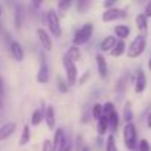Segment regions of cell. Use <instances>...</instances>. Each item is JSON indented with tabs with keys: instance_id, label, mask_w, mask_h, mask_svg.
Here are the masks:
<instances>
[{
	"instance_id": "30",
	"label": "cell",
	"mask_w": 151,
	"mask_h": 151,
	"mask_svg": "<svg viewBox=\"0 0 151 151\" xmlns=\"http://www.w3.org/2000/svg\"><path fill=\"white\" fill-rule=\"evenodd\" d=\"M71 5H73L71 0H62V2H59V3H58V9H59V11H62V12H65L67 9H70V8H71Z\"/></svg>"
},
{
	"instance_id": "24",
	"label": "cell",
	"mask_w": 151,
	"mask_h": 151,
	"mask_svg": "<svg viewBox=\"0 0 151 151\" xmlns=\"http://www.w3.org/2000/svg\"><path fill=\"white\" fill-rule=\"evenodd\" d=\"M123 119H124L126 123H132V108H130V102H126V105H124Z\"/></svg>"
},
{
	"instance_id": "27",
	"label": "cell",
	"mask_w": 151,
	"mask_h": 151,
	"mask_svg": "<svg viewBox=\"0 0 151 151\" xmlns=\"http://www.w3.org/2000/svg\"><path fill=\"white\" fill-rule=\"evenodd\" d=\"M92 116H93V119H96V120L101 119V116H102V105H101V104H95V105H93V108H92Z\"/></svg>"
},
{
	"instance_id": "2",
	"label": "cell",
	"mask_w": 151,
	"mask_h": 151,
	"mask_svg": "<svg viewBox=\"0 0 151 151\" xmlns=\"http://www.w3.org/2000/svg\"><path fill=\"white\" fill-rule=\"evenodd\" d=\"M92 33H93V25L92 24H85L82 28H79L76 31L74 37H73V43L74 46H82L85 45L91 37H92Z\"/></svg>"
},
{
	"instance_id": "26",
	"label": "cell",
	"mask_w": 151,
	"mask_h": 151,
	"mask_svg": "<svg viewBox=\"0 0 151 151\" xmlns=\"http://www.w3.org/2000/svg\"><path fill=\"white\" fill-rule=\"evenodd\" d=\"M56 85H58V91H61V92H67L68 91L67 80L64 77H61V76H58V77H56Z\"/></svg>"
},
{
	"instance_id": "8",
	"label": "cell",
	"mask_w": 151,
	"mask_h": 151,
	"mask_svg": "<svg viewBox=\"0 0 151 151\" xmlns=\"http://www.w3.org/2000/svg\"><path fill=\"white\" fill-rule=\"evenodd\" d=\"M53 151H61L65 145V135H64V130L62 129H56L55 130V135H53Z\"/></svg>"
},
{
	"instance_id": "9",
	"label": "cell",
	"mask_w": 151,
	"mask_h": 151,
	"mask_svg": "<svg viewBox=\"0 0 151 151\" xmlns=\"http://www.w3.org/2000/svg\"><path fill=\"white\" fill-rule=\"evenodd\" d=\"M47 80H49V68H47L46 61L42 59L40 68H39V73H37V82L39 83H47Z\"/></svg>"
},
{
	"instance_id": "5",
	"label": "cell",
	"mask_w": 151,
	"mask_h": 151,
	"mask_svg": "<svg viewBox=\"0 0 151 151\" xmlns=\"http://www.w3.org/2000/svg\"><path fill=\"white\" fill-rule=\"evenodd\" d=\"M47 27L52 33V36L55 37H61L62 30H61V24H59V17L55 11H49L47 12Z\"/></svg>"
},
{
	"instance_id": "34",
	"label": "cell",
	"mask_w": 151,
	"mask_h": 151,
	"mask_svg": "<svg viewBox=\"0 0 151 151\" xmlns=\"http://www.w3.org/2000/svg\"><path fill=\"white\" fill-rule=\"evenodd\" d=\"M114 3H116V0H107V2H104V6H105L107 9H111V8L114 6Z\"/></svg>"
},
{
	"instance_id": "39",
	"label": "cell",
	"mask_w": 151,
	"mask_h": 151,
	"mask_svg": "<svg viewBox=\"0 0 151 151\" xmlns=\"http://www.w3.org/2000/svg\"><path fill=\"white\" fill-rule=\"evenodd\" d=\"M83 151H89V148H88V147H85V148H83Z\"/></svg>"
},
{
	"instance_id": "3",
	"label": "cell",
	"mask_w": 151,
	"mask_h": 151,
	"mask_svg": "<svg viewBox=\"0 0 151 151\" xmlns=\"http://www.w3.org/2000/svg\"><path fill=\"white\" fill-rule=\"evenodd\" d=\"M145 45H147L145 36H142V34L136 36L133 39V42L130 43V46L127 47V56L129 58H138L145 50Z\"/></svg>"
},
{
	"instance_id": "33",
	"label": "cell",
	"mask_w": 151,
	"mask_h": 151,
	"mask_svg": "<svg viewBox=\"0 0 151 151\" xmlns=\"http://www.w3.org/2000/svg\"><path fill=\"white\" fill-rule=\"evenodd\" d=\"M144 15H145V18H151V2H148V3H147Z\"/></svg>"
},
{
	"instance_id": "22",
	"label": "cell",
	"mask_w": 151,
	"mask_h": 151,
	"mask_svg": "<svg viewBox=\"0 0 151 151\" xmlns=\"http://www.w3.org/2000/svg\"><path fill=\"white\" fill-rule=\"evenodd\" d=\"M28 141H30V126L25 124L22 127V133L19 136V145H27Z\"/></svg>"
},
{
	"instance_id": "1",
	"label": "cell",
	"mask_w": 151,
	"mask_h": 151,
	"mask_svg": "<svg viewBox=\"0 0 151 151\" xmlns=\"http://www.w3.org/2000/svg\"><path fill=\"white\" fill-rule=\"evenodd\" d=\"M62 64H64V68H65V80H67V85L68 86L76 85V82H77V67H76V64L67 55L62 56Z\"/></svg>"
},
{
	"instance_id": "14",
	"label": "cell",
	"mask_w": 151,
	"mask_h": 151,
	"mask_svg": "<svg viewBox=\"0 0 151 151\" xmlns=\"http://www.w3.org/2000/svg\"><path fill=\"white\" fill-rule=\"evenodd\" d=\"M45 120H46V124H47L49 129H53V127H55V122H56V119H55V110H53L52 105H47V108H46V114H45Z\"/></svg>"
},
{
	"instance_id": "16",
	"label": "cell",
	"mask_w": 151,
	"mask_h": 151,
	"mask_svg": "<svg viewBox=\"0 0 151 151\" xmlns=\"http://www.w3.org/2000/svg\"><path fill=\"white\" fill-rule=\"evenodd\" d=\"M107 119H108V127H110L113 132H114V130H117L119 123H120V119H119L117 111H113L110 116H107Z\"/></svg>"
},
{
	"instance_id": "13",
	"label": "cell",
	"mask_w": 151,
	"mask_h": 151,
	"mask_svg": "<svg viewBox=\"0 0 151 151\" xmlns=\"http://www.w3.org/2000/svg\"><path fill=\"white\" fill-rule=\"evenodd\" d=\"M96 64H98V73H99V76H101L102 79H105L107 74H108V65H107L105 58L101 53L96 55Z\"/></svg>"
},
{
	"instance_id": "40",
	"label": "cell",
	"mask_w": 151,
	"mask_h": 151,
	"mask_svg": "<svg viewBox=\"0 0 151 151\" xmlns=\"http://www.w3.org/2000/svg\"><path fill=\"white\" fill-rule=\"evenodd\" d=\"M0 15H2V11H0Z\"/></svg>"
},
{
	"instance_id": "20",
	"label": "cell",
	"mask_w": 151,
	"mask_h": 151,
	"mask_svg": "<svg viewBox=\"0 0 151 151\" xmlns=\"http://www.w3.org/2000/svg\"><path fill=\"white\" fill-rule=\"evenodd\" d=\"M136 27H138V30H139L141 33H145V31H147L148 24H147V18H145L144 14H139V15L136 17Z\"/></svg>"
},
{
	"instance_id": "31",
	"label": "cell",
	"mask_w": 151,
	"mask_h": 151,
	"mask_svg": "<svg viewBox=\"0 0 151 151\" xmlns=\"http://www.w3.org/2000/svg\"><path fill=\"white\" fill-rule=\"evenodd\" d=\"M42 151H53V144L50 139H46L43 142V147H42Z\"/></svg>"
},
{
	"instance_id": "12",
	"label": "cell",
	"mask_w": 151,
	"mask_h": 151,
	"mask_svg": "<svg viewBox=\"0 0 151 151\" xmlns=\"http://www.w3.org/2000/svg\"><path fill=\"white\" fill-rule=\"evenodd\" d=\"M11 53H12L14 59L18 61V62H21L24 59V49H22V46L18 42H12L11 43Z\"/></svg>"
},
{
	"instance_id": "11",
	"label": "cell",
	"mask_w": 151,
	"mask_h": 151,
	"mask_svg": "<svg viewBox=\"0 0 151 151\" xmlns=\"http://www.w3.org/2000/svg\"><path fill=\"white\" fill-rule=\"evenodd\" d=\"M147 86V79H145V74L142 70H138V74H136V80H135V92L136 93H141L144 92Z\"/></svg>"
},
{
	"instance_id": "19",
	"label": "cell",
	"mask_w": 151,
	"mask_h": 151,
	"mask_svg": "<svg viewBox=\"0 0 151 151\" xmlns=\"http://www.w3.org/2000/svg\"><path fill=\"white\" fill-rule=\"evenodd\" d=\"M126 50V43H124V40H119L117 43H116V46L111 49V55L113 56H120V55H123V52Z\"/></svg>"
},
{
	"instance_id": "28",
	"label": "cell",
	"mask_w": 151,
	"mask_h": 151,
	"mask_svg": "<svg viewBox=\"0 0 151 151\" xmlns=\"http://www.w3.org/2000/svg\"><path fill=\"white\" fill-rule=\"evenodd\" d=\"M113 111H116L113 102H105V105H102V114L104 116H110Z\"/></svg>"
},
{
	"instance_id": "15",
	"label": "cell",
	"mask_w": 151,
	"mask_h": 151,
	"mask_svg": "<svg viewBox=\"0 0 151 151\" xmlns=\"http://www.w3.org/2000/svg\"><path fill=\"white\" fill-rule=\"evenodd\" d=\"M116 43H117L116 37L114 36H108V37H105L101 42V50L102 52H111V49L116 46Z\"/></svg>"
},
{
	"instance_id": "35",
	"label": "cell",
	"mask_w": 151,
	"mask_h": 151,
	"mask_svg": "<svg viewBox=\"0 0 151 151\" xmlns=\"http://www.w3.org/2000/svg\"><path fill=\"white\" fill-rule=\"evenodd\" d=\"M61 151H71V144L70 142H65V145H64V148Z\"/></svg>"
},
{
	"instance_id": "17",
	"label": "cell",
	"mask_w": 151,
	"mask_h": 151,
	"mask_svg": "<svg viewBox=\"0 0 151 151\" xmlns=\"http://www.w3.org/2000/svg\"><path fill=\"white\" fill-rule=\"evenodd\" d=\"M65 55H67V56H68V58H70V59H71L74 64H76V61H79V59H80V56H82L80 49H79L77 46H74V45H73V46L68 49V52H67Z\"/></svg>"
},
{
	"instance_id": "10",
	"label": "cell",
	"mask_w": 151,
	"mask_h": 151,
	"mask_svg": "<svg viewBox=\"0 0 151 151\" xmlns=\"http://www.w3.org/2000/svg\"><path fill=\"white\" fill-rule=\"evenodd\" d=\"M17 129V123L14 122H9V123H5L2 127H0V141H3L6 138H9Z\"/></svg>"
},
{
	"instance_id": "23",
	"label": "cell",
	"mask_w": 151,
	"mask_h": 151,
	"mask_svg": "<svg viewBox=\"0 0 151 151\" xmlns=\"http://www.w3.org/2000/svg\"><path fill=\"white\" fill-rule=\"evenodd\" d=\"M45 119V116H43V113L40 111V110H34L33 111V114H31V124L33 126H37V124H40L42 123V120Z\"/></svg>"
},
{
	"instance_id": "21",
	"label": "cell",
	"mask_w": 151,
	"mask_h": 151,
	"mask_svg": "<svg viewBox=\"0 0 151 151\" xmlns=\"http://www.w3.org/2000/svg\"><path fill=\"white\" fill-rule=\"evenodd\" d=\"M107 129H108V119H107V116L102 114L101 119L98 120V133L99 135H105Z\"/></svg>"
},
{
	"instance_id": "36",
	"label": "cell",
	"mask_w": 151,
	"mask_h": 151,
	"mask_svg": "<svg viewBox=\"0 0 151 151\" xmlns=\"http://www.w3.org/2000/svg\"><path fill=\"white\" fill-rule=\"evenodd\" d=\"M147 124H148V127H151V113H150L148 117H147Z\"/></svg>"
},
{
	"instance_id": "7",
	"label": "cell",
	"mask_w": 151,
	"mask_h": 151,
	"mask_svg": "<svg viewBox=\"0 0 151 151\" xmlns=\"http://www.w3.org/2000/svg\"><path fill=\"white\" fill-rule=\"evenodd\" d=\"M37 37H39V40H40L43 49L47 50V52H50V50H52V39H50V36L46 33L45 28H39V30H37Z\"/></svg>"
},
{
	"instance_id": "6",
	"label": "cell",
	"mask_w": 151,
	"mask_h": 151,
	"mask_svg": "<svg viewBox=\"0 0 151 151\" xmlns=\"http://www.w3.org/2000/svg\"><path fill=\"white\" fill-rule=\"evenodd\" d=\"M123 17H124V11L117 9V8H111V9H107L102 14V21L104 22H110V21H116V19L123 18Z\"/></svg>"
},
{
	"instance_id": "29",
	"label": "cell",
	"mask_w": 151,
	"mask_h": 151,
	"mask_svg": "<svg viewBox=\"0 0 151 151\" xmlns=\"http://www.w3.org/2000/svg\"><path fill=\"white\" fill-rule=\"evenodd\" d=\"M107 151H117V147H116V142H114V136L110 135L107 138Z\"/></svg>"
},
{
	"instance_id": "38",
	"label": "cell",
	"mask_w": 151,
	"mask_h": 151,
	"mask_svg": "<svg viewBox=\"0 0 151 151\" xmlns=\"http://www.w3.org/2000/svg\"><path fill=\"white\" fill-rule=\"evenodd\" d=\"M148 67H150V70H151V58H150V61H148Z\"/></svg>"
},
{
	"instance_id": "4",
	"label": "cell",
	"mask_w": 151,
	"mask_h": 151,
	"mask_svg": "<svg viewBox=\"0 0 151 151\" xmlns=\"http://www.w3.org/2000/svg\"><path fill=\"white\" fill-rule=\"evenodd\" d=\"M123 139L127 150H133L136 145V127L133 123H126L123 129Z\"/></svg>"
},
{
	"instance_id": "18",
	"label": "cell",
	"mask_w": 151,
	"mask_h": 151,
	"mask_svg": "<svg viewBox=\"0 0 151 151\" xmlns=\"http://www.w3.org/2000/svg\"><path fill=\"white\" fill-rule=\"evenodd\" d=\"M114 33H116V36H117L119 39L124 40V39L130 34V28H129L127 25H117V27L114 28Z\"/></svg>"
},
{
	"instance_id": "32",
	"label": "cell",
	"mask_w": 151,
	"mask_h": 151,
	"mask_svg": "<svg viewBox=\"0 0 151 151\" xmlns=\"http://www.w3.org/2000/svg\"><path fill=\"white\" fill-rule=\"evenodd\" d=\"M139 151H150V144L147 139H141L139 142Z\"/></svg>"
},
{
	"instance_id": "25",
	"label": "cell",
	"mask_w": 151,
	"mask_h": 151,
	"mask_svg": "<svg viewBox=\"0 0 151 151\" xmlns=\"http://www.w3.org/2000/svg\"><path fill=\"white\" fill-rule=\"evenodd\" d=\"M15 15H17V18H15V27L17 28H21V24H22V6L21 5L17 6Z\"/></svg>"
},
{
	"instance_id": "37",
	"label": "cell",
	"mask_w": 151,
	"mask_h": 151,
	"mask_svg": "<svg viewBox=\"0 0 151 151\" xmlns=\"http://www.w3.org/2000/svg\"><path fill=\"white\" fill-rule=\"evenodd\" d=\"M3 114V102H2V96H0V116Z\"/></svg>"
}]
</instances>
